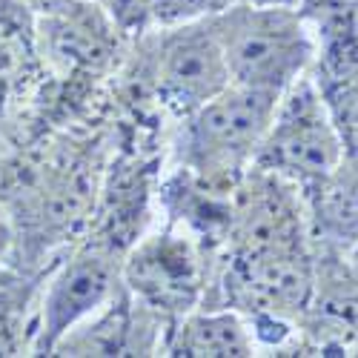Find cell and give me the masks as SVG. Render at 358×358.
<instances>
[{"label":"cell","mask_w":358,"mask_h":358,"mask_svg":"<svg viewBox=\"0 0 358 358\" xmlns=\"http://www.w3.org/2000/svg\"><path fill=\"white\" fill-rule=\"evenodd\" d=\"M307 206V229L318 241L352 250L358 244V158L344 155L321 181L301 189Z\"/></svg>","instance_id":"cell-10"},{"label":"cell","mask_w":358,"mask_h":358,"mask_svg":"<svg viewBox=\"0 0 358 358\" xmlns=\"http://www.w3.org/2000/svg\"><path fill=\"white\" fill-rule=\"evenodd\" d=\"M41 284L0 266V355H29Z\"/></svg>","instance_id":"cell-11"},{"label":"cell","mask_w":358,"mask_h":358,"mask_svg":"<svg viewBox=\"0 0 358 358\" xmlns=\"http://www.w3.org/2000/svg\"><path fill=\"white\" fill-rule=\"evenodd\" d=\"M161 324L164 318L138 304L121 284L101 310L57 341L52 355H152L164 347Z\"/></svg>","instance_id":"cell-8"},{"label":"cell","mask_w":358,"mask_h":358,"mask_svg":"<svg viewBox=\"0 0 358 358\" xmlns=\"http://www.w3.org/2000/svg\"><path fill=\"white\" fill-rule=\"evenodd\" d=\"M161 352L187 358H247L258 355V344L244 313L232 307H195L169 324Z\"/></svg>","instance_id":"cell-9"},{"label":"cell","mask_w":358,"mask_h":358,"mask_svg":"<svg viewBox=\"0 0 358 358\" xmlns=\"http://www.w3.org/2000/svg\"><path fill=\"white\" fill-rule=\"evenodd\" d=\"M350 252H352V266H355V270H358V244H355V247H352Z\"/></svg>","instance_id":"cell-16"},{"label":"cell","mask_w":358,"mask_h":358,"mask_svg":"<svg viewBox=\"0 0 358 358\" xmlns=\"http://www.w3.org/2000/svg\"><path fill=\"white\" fill-rule=\"evenodd\" d=\"M106 23L121 35H143L152 29L149 0H92Z\"/></svg>","instance_id":"cell-14"},{"label":"cell","mask_w":358,"mask_h":358,"mask_svg":"<svg viewBox=\"0 0 358 358\" xmlns=\"http://www.w3.org/2000/svg\"><path fill=\"white\" fill-rule=\"evenodd\" d=\"M121 287V264L101 247H86L46 275L38 295L29 355H52L75 324L101 310Z\"/></svg>","instance_id":"cell-5"},{"label":"cell","mask_w":358,"mask_h":358,"mask_svg":"<svg viewBox=\"0 0 358 358\" xmlns=\"http://www.w3.org/2000/svg\"><path fill=\"white\" fill-rule=\"evenodd\" d=\"M278 92L229 83L184 115L178 158L203 187H235L258 152L278 106Z\"/></svg>","instance_id":"cell-2"},{"label":"cell","mask_w":358,"mask_h":358,"mask_svg":"<svg viewBox=\"0 0 358 358\" xmlns=\"http://www.w3.org/2000/svg\"><path fill=\"white\" fill-rule=\"evenodd\" d=\"M232 83L284 92L315 64V38L301 9L229 3L210 17Z\"/></svg>","instance_id":"cell-1"},{"label":"cell","mask_w":358,"mask_h":358,"mask_svg":"<svg viewBox=\"0 0 358 358\" xmlns=\"http://www.w3.org/2000/svg\"><path fill=\"white\" fill-rule=\"evenodd\" d=\"M344 143V155L358 158V72L336 80H315Z\"/></svg>","instance_id":"cell-12"},{"label":"cell","mask_w":358,"mask_h":358,"mask_svg":"<svg viewBox=\"0 0 358 358\" xmlns=\"http://www.w3.org/2000/svg\"><path fill=\"white\" fill-rule=\"evenodd\" d=\"M232 83L224 49L210 26V17L161 29L155 49V86L161 101L189 115Z\"/></svg>","instance_id":"cell-7"},{"label":"cell","mask_w":358,"mask_h":358,"mask_svg":"<svg viewBox=\"0 0 358 358\" xmlns=\"http://www.w3.org/2000/svg\"><path fill=\"white\" fill-rule=\"evenodd\" d=\"M235 3V0H232ZM238 3H252V6H289V9H298L301 0H238Z\"/></svg>","instance_id":"cell-15"},{"label":"cell","mask_w":358,"mask_h":358,"mask_svg":"<svg viewBox=\"0 0 358 358\" xmlns=\"http://www.w3.org/2000/svg\"><path fill=\"white\" fill-rule=\"evenodd\" d=\"M224 307L250 315L292 321L304 315L315 295V266L307 247L261 255H232L224 273Z\"/></svg>","instance_id":"cell-6"},{"label":"cell","mask_w":358,"mask_h":358,"mask_svg":"<svg viewBox=\"0 0 358 358\" xmlns=\"http://www.w3.org/2000/svg\"><path fill=\"white\" fill-rule=\"evenodd\" d=\"M229 3L232 0H149V17H152V26L169 29V26L213 17Z\"/></svg>","instance_id":"cell-13"},{"label":"cell","mask_w":358,"mask_h":358,"mask_svg":"<svg viewBox=\"0 0 358 358\" xmlns=\"http://www.w3.org/2000/svg\"><path fill=\"white\" fill-rule=\"evenodd\" d=\"M344 158V143L315 78L307 72L284 89L252 166L307 189Z\"/></svg>","instance_id":"cell-3"},{"label":"cell","mask_w":358,"mask_h":358,"mask_svg":"<svg viewBox=\"0 0 358 358\" xmlns=\"http://www.w3.org/2000/svg\"><path fill=\"white\" fill-rule=\"evenodd\" d=\"M121 284L146 310L164 321H175L201 307L206 292V270L198 247L187 235L155 232L129 250L121 264Z\"/></svg>","instance_id":"cell-4"}]
</instances>
